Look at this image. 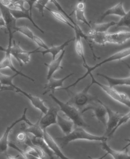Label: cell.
I'll return each mask as SVG.
<instances>
[{"label": "cell", "mask_w": 130, "mask_h": 159, "mask_svg": "<svg viewBox=\"0 0 130 159\" xmlns=\"http://www.w3.org/2000/svg\"><path fill=\"white\" fill-rule=\"evenodd\" d=\"M0 11L2 17H3L4 21L6 23V28L7 30V33L9 35V43L7 48H11L12 46L13 42V34L16 32V20L13 17L11 12L10 11V8L3 6L0 3Z\"/></svg>", "instance_id": "obj_6"}, {"label": "cell", "mask_w": 130, "mask_h": 159, "mask_svg": "<svg viewBox=\"0 0 130 159\" xmlns=\"http://www.w3.org/2000/svg\"><path fill=\"white\" fill-rule=\"evenodd\" d=\"M116 22L111 21L107 23H103V24H94L92 25V29L97 31L100 32L106 33L111 26H114L116 25Z\"/></svg>", "instance_id": "obj_30"}, {"label": "cell", "mask_w": 130, "mask_h": 159, "mask_svg": "<svg viewBox=\"0 0 130 159\" xmlns=\"http://www.w3.org/2000/svg\"><path fill=\"white\" fill-rule=\"evenodd\" d=\"M106 35L107 32H100L93 29H91L88 33L87 37L89 39L94 41L97 44H100V45H104L105 43H107Z\"/></svg>", "instance_id": "obj_28"}, {"label": "cell", "mask_w": 130, "mask_h": 159, "mask_svg": "<svg viewBox=\"0 0 130 159\" xmlns=\"http://www.w3.org/2000/svg\"><path fill=\"white\" fill-rule=\"evenodd\" d=\"M29 136L27 134L26 132H24V131H21L20 132H19L17 134V136H16V139L17 140V142L20 143H24L25 144L27 139H28Z\"/></svg>", "instance_id": "obj_39"}, {"label": "cell", "mask_w": 130, "mask_h": 159, "mask_svg": "<svg viewBox=\"0 0 130 159\" xmlns=\"http://www.w3.org/2000/svg\"><path fill=\"white\" fill-rule=\"evenodd\" d=\"M125 140L127 141V142L128 143V144L126 146H125V147L123 149H125V148H128V147H129V146H130V139H125Z\"/></svg>", "instance_id": "obj_45"}, {"label": "cell", "mask_w": 130, "mask_h": 159, "mask_svg": "<svg viewBox=\"0 0 130 159\" xmlns=\"http://www.w3.org/2000/svg\"><path fill=\"white\" fill-rule=\"evenodd\" d=\"M33 41H34L35 43H36L37 45H38L39 48H43V49H44L45 50H48L49 48H50V47H48V46H47V44L44 42V41L43 40V39H42L41 38H39V37H38V36H35V35L34 36Z\"/></svg>", "instance_id": "obj_38"}, {"label": "cell", "mask_w": 130, "mask_h": 159, "mask_svg": "<svg viewBox=\"0 0 130 159\" xmlns=\"http://www.w3.org/2000/svg\"><path fill=\"white\" fill-rule=\"evenodd\" d=\"M125 64V65H126V66H128V68H129V69L130 70V66H129L128 64Z\"/></svg>", "instance_id": "obj_47"}, {"label": "cell", "mask_w": 130, "mask_h": 159, "mask_svg": "<svg viewBox=\"0 0 130 159\" xmlns=\"http://www.w3.org/2000/svg\"><path fill=\"white\" fill-rule=\"evenodd\" d=\"M13 3L14 0H0V3L7 7H10Z\"/></svg>", "instance_id": "obj_41"}, {"label": "cell", "mask_w": 130, "mask_h": 159, "mask_svg": "<svg viewBox=\"0 0 130 159\" xmlns=\"http://www.w3.org/2000/svg\"><path fill=\"white\" fill-rule=\"evenodd\" d=\"M17 76H19L17 74H15L13 76H7V75L3 74L0 72V85L10 86L13 88V87L14 86V84H13V80Z\"/></svg>", "instance_id": "obj_31"}, {"label": "cell", "mask_w": 130, "mask_h": 159, "mask_svg": "<svg viewBox=\"0 0 130 159\" xmlns=\"http://www.w3.org/2000/svg\"><path fill=\"white\" fill-rule=\"evenodd\" d=\"M83 0H78V2H83Z\"/></svg>", "instance_id": "obj_48"}, {"label": "cell", "mask_w": 130, "mask_h": 159, "mask_svg": "<svg viewBox=\"0 0 130 159\" xmlns=\"http://www.w3.org/2000/svg\"><path fill=\"white\" fill-rule=\"evenodd\" d=\"M105 108L107 110V115L108 116V121L107 122L105 134L107 135V137H108L110 134L117 126L121 118L122 117V115L118 112L113 111L108 107H107L106 105Z\"/></svg>", "instance_id": "obj_11"}, {"label": "cell", "mask_w": 130, "mask_h": 159, "mask_svg": "<svg viewBox=\"0 0 130 159\" xmlns=\"http://www.w3.org/2000/svg\"><path fill=\"white\" fill-rule=\"evenodd\" d=\"M130 39V31H122V32L108 34L106 35L107 43L121 44L124 43Z\"/></svg>", "instance_id": "obj_13"}, {"label": "cell", "mask_w": 130, "mask_h": 159, "mask_svg": "<svg viewBox=\"0 0 130 159\" xmlns=\"http://www.w3.org/2000/svg\"><path fill=\"white\" fill-rule=\"evenodd\" d=\"M39 120L40 118L38 119V120L36 123L32 124L31 125H29V127H25L24 125V128H21V131H24L26 133L31 134L34 136L39 138H43V130L42 129L41 126L39 125Z\"/></svg>", "instance_id": "obj_26"}, {"label": "cell", "mask_w": 130, "mask_h": 159, "mask_svg": "<svg viewBox=\"0 0 130 159\" xmlns=\"http://www.w3.org/2000/svg\"><path fill=\"white\" fill-rule=\"evenodd\" d=\"M75 52L80 58H82L83 61V64H87L84 56V48H83V45L82 41V38H84L88 42H89V38L83 34L82 31H79L77 30H75Z\"/></svg>", "instance_id": "obj_15"}, {"label": "cell", "mask_w": 130, "mask_h": 159, "mask_svg": "<svg viewBox=\"0 0 130 159\" xmlns=\"http://www.w3.org/2000/svg\"><path fill=\"white\" fill-rule=\"evenodd\" d=\"M73 41H75V38L68 39V40H67L64 43L61 44L60 46H53L50 47L48 50L44 51H39V53H42L43 56H44L46 54H51L52 56V60H54L56 59V57L58 55V54L61 53L62 51H64L65 50V47L68 46L69 44Z\"/></svg>", "instance_id": "obj_19"}, {"label": "cell", "mask_w": 130, "mask_h": 159, "mask_svg": "<svg viewBox=\"0 0 130 159\" xmlns=\"http://www.w3.org/2000/svg\"><path fill=\"white\" fill-rule=\"evenodd\" d=\"M116 28H119V27H128L130 30V10L125 14V15L121 17L120 20L119 22L116 24Z\"/></svg>", "instance_id": "obj_34"}, {"label": "cell", "mask_w": 130, "mask_h": 159, "mask_svg": "<svg viewBox=\"0 0 130 159\" xmlns=\"http://www.w3.org/2000/svg\"><path fill=\"white\" fill-rule=\"evenodd\" d=\"M39 48L38 49L33 50V51H25V50H22L20 54L17 55V57L16 60L18 61L20 65L22 66V64H27L30 61V56L34 54V53H39Z\"/></svg>", "instance_id": "obj_29"}, {"label": "cell", "mask_w": 130, "mask_h": 159, "mask_svg": "<svg viewBox=\"0 0 130 159\" xmlns=\"http://www.w3.org/2000/svg\"><path fill=\"white\" fill-rule=\"evenodd\" d=\"M43 138L46 140L49 147H50L52 151L53 152V154H56L58 158L61 159H70L68 157H65L64 154L61 152L60 146L56 143V141L52 137V136L48 133L47 130H43Z\"/></svg>", "instance_id": "obj_16"}, {"label": "cell", "mask_w": 130, "mask_h": 159, "mask_svg": "<svg viewBox=\"0 0 130 159\" xmlns=\"http://www.w3.org/2000/svg\"><path fill=\"white\" fill-rule=\"evenodd\" d=\"M92 83H89L86 88L82 91L78 93H72L68 102L75 106L78 109L82 107H86L89 104H93L94 102H97L98 98L97 96H93L89 94V90L92 86Z\"/></svg>", "instance_id": "obj_4"}, {"label": "cell", "mask_w": 130, "mask_h": 159, "mask_svg": "<svg viewBox=\"0 0 130 159\" xmlns=\"http://www.w3.org/2000/svg\"><path fill=\"white\" fill-rule=\"evenodd\" d=\"M129 56H130V48H125V49H123L122 50H120L118 52L115 53L114 54L110 56V57H108V58H107L105 60H103L99 64H97L96 65L93 66V67H89V66L87 65V64H83V66L84 68H86V69H87V72L83 76H82L81 78H79L74 83L71 84V85L68 86L65 88H60V90H68L70 88L75 86L76 85H77L78 83H79L81 80H82L83 79H84L85 78L87 77L89 74H91L92 72L93 71V70H95L98 67H100V66H102L103 64H106L107 62H110V61H113L122 60H123L125 58H127V57H128Z\"/></svg>", "instance_id": "obj_3"}, {"label": "cell", "mask_w": 130, "mask_h": 159, "mask_svg": "<svg viewBox=\"0 0 130 159\" xmlns=\"http://www.w3.org/2000/svg\"><path fill=\"white\" fill-rule=\"evenodd\" d=\"M97 75L98 76L106 79L109 83V86L111 87H114L116 86H130V76L123 78H116L109 77L106 75L100 73L97 74Z\"/></svg>", "instance_id": "obj_24"}, {"label": "cell", "mask_w": 130, "mask_h": 159, "mask_svg": "<svg viewBox=\"0 0 130 159\" xmlns=\"http://www.w3.org/2000/svg\"><path fill=\"white\" fill-rule=\"evenodd\" d=\"M9 147L16 150L17 152H19L21 154V155L22 156V157L24 158V159H40V158H39L36 157L31 155V154H29L28 152H26L25 151H24V150L20 149L16 144L13 143L11 142H9Z\"/></svg>", "instance_id": "obj_33"}, {"label": "cell", "mask_w": 130, "mask_h": 159, "mask_svg": "<svg viewBox=\"0 0 130 159\" xmlns=\"http://www.w3.org/2000/svg\"><path fill=\"white\" fill-rule=\"evenodd\" d=\"M65 53V50H64V51H62L60 56L58 57V58H57L56 60H52L50 64H47V63L44 64L45 66H46L48 68V73H47V81L51 78H52L53 74H54L57 71V70L63 68V67L61 66V61L63 60V58H64Z\"/></svg>", "instance_id": "obj_18"}, {"label": "cell", "mask_w": 130, "mask_h": 159, "mask_svg": "<svg viewBox=\"0 0 130 159\" xmlns=\"http://www.w3.org/2000/svg\"><path fill=\"white\" fill-rule=\"evenodd\" d=\"M10 11L16 20L22 19V18L28 20L31 23L33 24V25L35 28H36L38 30H39L42 34H44V31L40 28L39 26L34 22L32 18V16L30 14L29 10L25 9V10H19V9H10Z\"/></svg>", "instance_id": "obj_14"}, {"label": "cell", "mask_w": 130, "mask_h": 159, "mask_svg": "<svg viewBox=\"0 0 130 159\" xmlns=\"http://www.w3.org/2000/svg\"><path fill=\"white\" fill-rule=\"evenodd\" d=\"M50 2H52L53 4H54V5L56 6V7H57V10H59V11H60L61 13H62V14H64V15L67 17V18H68V19L71 22V23H72V24L75 26V27L79 28V26H78L77 24H76L75 22H74V21H73V20L71 19V17H70V16H69L68 14H67V13L65 12V11L64 10V9H63V8L61 7V6H60V4L59 3V2H58L57 1V0H50Z\"/></svg>", "instance_id": "obj_36"}, {"label": "cell", "mask_w": 130, "mask_h": 159, "mask_svg": "<svg viewBox=\"0 0 130 159\" xmlns=\"http://www.w3.org/2000/svg\"><path fill=\"white\" fill-rule=\"evenodd\" d=\"M85 9H86V3L84 2H78L74 9V13L77 19L79 21L82 22L84 24L87 25L88 27L92 29V25L89 23V21H87L85 15Z\"/></svg>", "instance_id": "obj_21"}, {"label": "cell", "mask_w": 130, "mask_h": 159, "mask_svg": "<svg viewBox=\"0 0 130 159\" xmlns=\"http://www.w3.org/2000/svg\"><path fill=\"white\" fill-rule=\"evenodd\" d=\"M46 9L48 11H50L51 13V14L53 17H54L56 20L61 21V23L69 26L70 28H71L74 30H79V31H82V30H81L80 28L75 27V26L72 23H71V22L68 18H67V17L64 14H63L62 13H61L60 11H56V10H51V9L48 8L47 7H46Z\"/></svg>", "instance_id": "obj_27"}, {"label": "cell", "mask_w": 130, "mask_h": 159, "mask_svg": "<svg viewBox=\"0 0 130 159\" xmlns=\"http://www.w3.org/2000/svg\"><path fill=\"white\" fill-rule=\"evenodd\" d=\"M0 28H6V23L2 16H0Z\"/></svg>", "instance_id": "obj_42"}, {"label": "cell", "mask_w": 130, "mask_h": 159, "mask_svg": "<svg viewBox=\"0 0 130 159\" xmlns=\"http://www.w3.org/2000/svg\"><path fill=\"white\" fill-rule=\"evenodd\" d=\"M1 86H1V85H0V87H1Z\"/></svg>", "instance_id": "obj_49"}, {"label": "cell", "mask_w": 130, "mask_h": 159, "mask_svg": "<svg viewBox=\"0 0 130 159\" xmlns=\"http://www.w3.org/2000/svg\"><path fill=\"white\" fill-rule=\"evenodd\" d=\"M31 143L35 146L41 148L42 151L49 156L50 159L53 158V152L52 151L50 147H49L47 143L46 142V140L43 139V138H39L35 137V136H32L31 139Z\"/></svg>", "instance_id": "obj_22"}, {"label": "cell", "mask_w": 130, "mask_h": 159, "mask_svg": "<svg viewBox=\"0 0 130 159\" xmlns=\"http://www.w3.org/2000/svg\"><path fill=\"white\" fill-rule=\"evenodd\" d=\"M13 90L11 89H10V88H2V86L0 87V92H2V91H4V90Z\"/></svg>", "instance_id": "obj_46"}, {"label": "cell", "mask_w": 130, "mask_h": 159, "mask_svg": "<svg viewBox=\"0 0 130 159\" xmlns=\"http://www.w3.org/2000/svg\"><path fill=\"white\" fill-rule=\"evenodd\" d=\"M129 120H130V111H129L128 114H125V115L122 116V117L121 118V119H120V120H119V123L118 124L117 126H116V127L115 128V129H114L113 131H112V132H111V133L110 134V135L108 136V137H110V136H113V134L115 133V132L119 129V127H120L122 125H124L125 123H126V122H127L128 121H129Z\"/></svg>", "instance_id": "obj_37"}, {"label": "cell", "mask_w": 130, "mask_h": 159, "mask_svg": "<svg viewBox=\"0 0 130 159\" xmlns=\"http://www.w3.org/2000/svg\"><path fill=\"white\" fill-rule=\"evenodd\" d=\"M88 110H92L93 112V116L96 118L99 122L102 123L105 128L107 127V110L105 108V104L101 102V101L98 99L97 103L95 104L93 103L89 104L86 107H85L81 112L83 114L84 112L88 111Z\"/></svg>", "instance_id": "obj_8"}, {"label": "cell", "mask_w": 130, "mask_h": 159, "mask_svg": "<svg viewBox=\"0 0 130 159\" xmlns=\"http://www.w3.org/2000/svg\"><path fill=\"white\" fill-rule=\"evenodd\" d=\"M50 96L59 106L60 110H61L68 117L69 119L74 122V125L83 128L89 126L86 123V122L83 120L82 116V112H80L79 110L77 107H75V106L68 102H61L59 99H57L53 94H50Z\"/></svg>", "instance_id": "obj_2"}, {"label": "cell", "mask_w": 130, "mask_h": 159, "mask_svg": "<svg viewBox=\"0 0 130 159\" xmlns=\"http://www.w3.org/2000/svg\"><path fill=\"white\" fill-rule=\"evenodd\" d=\"M125 14H126V12L123 9V2H119L118 4H116L115 6L111 7V8L106 10L105 12L104 13L103 15L100 17V20H103L107 16L111 15H115L122 17L125 15Z\"/></svg>", "instance_id": "obj_23"}, {"label": "cell", "mask_w": 130, "mask_h": 159, "mask_svg": "<svg viewBox=\"0 0 130 159\" xmlns=\"http://www.w3.org/2000/svg\"><path fill=\"white\" fill-rule=\"evenodd\" d=\"M15 31L16 32H17L21 34H23L24 36H26L27 38H28L29 39H31V40L33 41L35 35L33 33L32 31H31L28 26L23 25V26H20V27H16Z\"/></svg>", "instance_id": "obj_32"}, {"label": "cell", "mask_w": 130, "mask_h": 159, "mask_svg": "<svg viewBox=\"0 0 130 159\" xmlns=\"http://www.w3.org/2000/svg\"><path fill=\"white\" fill-rule=\"evenodd\" d=\"M27 110H28V108H25L24 110V113L22 114V116L20 118L17 119V120L13 122L10 126H9L6 128V129L5 132H4L3 136H2L1 139H0V154L3 153H4L5 154H7L6 152L7 151V148L9 147V140H8L9 134H10V131L13 129V127H14L16 125H17L18 123L21 122H26L29 126L33 124L28 120V118L26 116Z\"/></svg>", "instance_id": "obj_7"}, {"label": "cell", "mask_w": 130, "mask_h": 159, "mask_svg": "<svg viewBox=\"0 0 130 159\" xmlns=\"http://www.w3.org/2000/svg\"><path fill=\"white\" fill-rule=\"evenodd\" d=\"M59 109L56 107H50L47 112L42 117V114L40 116L39 125L43 130H46L47 128L53 125H57V115Z\"/></svg>", "instance_id": "obj_9"}, {"label": "cell", "mask_w": 130, "mask_h": 159, "mask_svg": "<svg viewBox=\"0 0 130 159\" xmlns=\"http://www.w3.org/2000/svg\"><path fill=\"white\" fill-rule=\"evenodd\" d=\"M89 75L92 78V84H96L97 86H99L107 95L111 97L112 99H114V100L130 108V99L126 94L118 92V90H116L114 87L102 84L100 83L99 82L96 81V80L94 78L92 73L89 74Z\"/></svg>", "instance_id": "obj_5"}, {"label": "cell", "mask_w": 130, "mask_h": 159, "mask_svg": "<svg viewBox=\"0 0 130 159\" xmlns=\"http://www.w3.org/2000/svg\"><path fill=\"white\" fill-rule=\"evenodd\" d=\"M73 74L74 73H71L68 74V76H66L61 79H55V78H51L48 80V82L46 84H45V86L43 87L45 91L43 93V95H45L46 94L48 93V92H50V91H52L53 93H54L56 90L60 89L61 87L64 86V82H65V80L71 77V76H73Z\"/></svg>", "instance_id": "obj_17"}, {"label": "cell", "mask_w": 130, "mask_h": 159, "mask_svg": "<svg viewBox=\"0 0 130 159\" xmlns=\"http://www.w3.org/2000/svg\"><path fill=\"white\" fill-rule=\"evenodd\" d=\"M37 1L38 0H25V3H28V5L29 6V10L31 16H32V8Z\"/></svg>", "instance_id": "obj_40"}, {"label": "cell", "mask_w": 130, "mask_h": 159, "mask_svg": "<svg viewBox=\"0 0 130 159\" xmlns=\"http://www.w3.org/2000/svg\"><path fill=\"white\" fill-rule=\"evenodd\" d=\"M107 136H100L88 133L85 130L83 127L78 126L75 128L68 135H65L63 137L56 138V141L61 148H64L68 145L69 143L73 141L78 140H84L89 141H100V142H104L107 140Z\"/></svg>", "instance_id": "obj_1"}, {"label": "cell", "mask_w": 130, "mask_h": 159, "mask_svg": "<svg viewBox=\"0 0 130 159\" xmlns=\"http://www.w3.org/2000/svg\"><path fill=\"white\" fill-rule=\"evenodd\" d=\"M49 2L50 0H38L36 3L34 4V7L38 9L42 17H44V9L46 7Z\"/></svg>", "instance_id": "obj_35"}, {"label": "cell", "mask_w": 130, "mask_h": 159, "mask_svg": "<svg viewBox=\"0 0 130 159\" xmlns=\"http://www.w3.org/2000/svg\"><path fill=\"white\" fill-rule=\"evenodd\" d=\"M5 155L6 156L7 159H17V157H19V155H17V157H13L11 155H9V154H6Z\"/></svg>", "instance_id": "obj_43"}, {"label": "cell", "mask_w": 130, "mask_h": 159, "mask_svg": "<svg viewBox=\"0 0 130 159\" xmlns=\"http://www.w3.org/2000/svg\"><path fill=\"white\" fill-rule=\"evenodd\" d=\"M0 51H3L5 52V57L2 60V61L0 62V70L1 69H4V68H10V70H11L13 72H14L16 74H17L19 76L25 77L26 78H28L29 80H30L32 82H35L33 78H30L29 76H27V75L24 74V73H22L20 71H18L17 69H16V68L13 66V64H12V61H11V55L10 52L8 51L4 50V48H3L2 46H0Z\"/></svg>", "instance_id": "obj_12"}, {"label": "cell", "mask_w": 130, "mask_h": 159, "mask_svg": "<svg viewBox=\"0 0 130 159\" xmlns=\"http://www.w3.org/2000/svg\"><path fill=\"white\" fill-rule=\"evenodd\" d=\"M107 155V154L106 153L105 154H104V156H102V157H100V158H92V157H88V158H89V159H104V158H105V157Z\"/></svg>", "instance_id": "obj_44"}, {"label": "cell", "mask_w": 130, "mask_h": 159, "mask_svg": "<svg viewBox=\"0 0 130 159\" xmlns=\"http://www.w3.org/2000/svg\"><path fill=\"white\" fill-rule=\"evenodd\" d=\"M13 88L15 90L16 92H20V93L24 94L26 97V98H28V100L30 101L31 104H32L35 108H37L39 110H40L42 114H45L47 112V110H48L47 107L46 105H45L44 101L40 98L39 97L35 96H33L30 94L27 93V92H25L24 90H22L21 89H20V88L16 86L15 85L13 87Z\"/></svg>", "instance_id": "obj_10"}, {"label": "cell", "mask_w": 130, "mask_h": 159, "mask_svg": "<svg viewBox=\"0 0 130 159\" xmlns=\"http://www.w3.org/2000/svg\"><path fill=\"white\" fill-rule=\"evenodd\" d=\"M57 125L60 127L62 132L65 135H68L72 132L73 126L74 125V123L72 120H71L70 119H65L60 115H57Z\"/></svg>", "instance_id": "obj_25"}, {"label": "cell", "mask_w": 130, "mask_h": 159, "mask_svg": "<svg viewBox=\"0 0 130 159\" xmlns=\"http://www.w3.org/2000/svg\"><path fill=\"white\" fill-rule=\"evenodd\" d=\"M101 146L107 154L113 157L114 159H130V154L128 151H118L110 148V146L107 144L106 141L101 142Z\"/></svg>", "instance_id": "obj_20"}]
</instances>
